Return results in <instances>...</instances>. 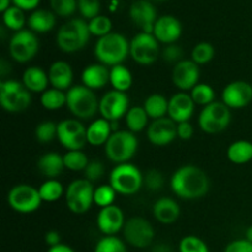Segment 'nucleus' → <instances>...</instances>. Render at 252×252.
Returning a JSON list of instances; mask_svg holds the SVG:
<instances>
[{"instance_id": "nucleus-12", "label": "nucleus", "mask_w": 252, "mask_h": 252, "mask_svg": "<svg viewBox=\"0 0 252 252\" xmlns=\"http://www.w3.org/2000/svg\"><path fill=\"white\" fill-rule=\"evenodd\" d=\"M160 56L159 41L153 33L139 32L129 41V57L140 65L155 63Z\"/></svg>"}, {"instance_id": "nucleus-27", "label": "nucleus", "mask_w": 252, "mask_h": 252, "mask_svg": "<svg viewBox=\"0 0 252 252\" xmlns=\"http://www.w3.org/2000/svg\"><path fill=\"white\" fill-rule=\"evenodd\" d=\"M112 133L110 121L105 120L102 117L96 118L89 125V127H86L88 144L93 145V147H101V145L105 147Z\"/></svg>"}, {"instance_id": "nucleus-10", "label": "nucleus", "mask_w": 252, "mask_h": 252, "mask_svg": "<svg viewBox=\"0 0 252 252\" xmlns=\"http://www.w3.org/2000/svg\"><path fill=\"white\" fill-rule=\"evenodd\" d=\"M122 233L126 244L135 249H147L155 238L152 223L143 217H132L126 220Z\"/></svg>"}, {"instance_id": "nucleus-19", "label": "nucleus", "mask_w": 252, "mask_h": 252, "mask_svg": "<svg viewBox=\"0 0 252 252\" xmlns=\"http://www.w3.org/2000/svg\"><path fill=\"white\" fill-rule=\"evenodd\" d=\"M126 224L125 213L116 204L101 208L96 218L97 229L105 236H116L123 230Z\"/></svg>"}, {"instance_id": "nucleus-24", "label": "nucleus", "mask_w": 252, "mask_h": 252, "mask_svg": "<svg viewBox=\"0 0 252 252\" xmlns=\"http://www.w3.org/2000/svg\"><path fill=\"white\" fill-rule=\"evenodd\" d=\"M81 81L93 91L101 90L110 84V69L101 63L90 64L81 73Z\"/></svg>"}, {"instance_id": "nucleus-47", "label": "nucleus", "mask_w": 252, "mask_h": 252, "mask_svg": "<svg viewBox=\"0 0 252 252\" xmlns=\"http://www.w3.org/2000/svg\"><path fill=\"white\" fill-rule=\"evenodd\" d=\"M78 7L81 16L85 19H94L100 15V0H78Z\"/></svg>"}, {"instance_id": "nucleus-43", "label": "nucleus", "mask_w": 252, "mask_h": 252, "mask_svg": "<svg viewBox=\"0 0 252 252\" xmlns=\"http://www.w3.org/2000/svg\"><path fill=\"white\" fill-rule=\"evenodd\" d=\"M88 24L91 36H96L101 38V37L112 32V21L107 16H103V15H98V16L89 20Z\"/></svg>"}, {"instance_id": "nucleus-26", "label": "nucleus", "mask_w": 252, "mask_h": 252, "mask_svg": "<svg viewBox=\"0 0 252 252\" xmlns=\"http://www.w3.org/2000/svg\"><path fill=\"white\" fill-rule=\"evenodd\" d=\"M22 84L30 93H44L48 89V71H44L41 66H29L22 74Z\"/></svg>"}, {"instance_id": "nucleus-48", "label": "nucleus", "mask_w": 252, "mask_h": 252, "mask_svg": "<svg viewBox=\"0 0 252 252\" xmlns=\"http://www.w3.org/2000/svg\"><path fill=\"white\" fill-rule=\"evenodd\" d=\"M103 175H105V165L100 160H90L86 169L84 170V179L90 181L91 184L102 179Z\"/></svg>"}, {"instance_id": "nucleus-39", "label": "nucleus", "mask_w": 252, "mask_h": 252, "mask_svg": "<svg viewBox=\"0 0 252 252\" xmlns=\"http://www.w3.org/2000/svg\"><path fill=\"white\" fill-rule=\"evenodd\" d=\"M94 252H128L125 240L116 236H103L96 243Z\"/></svg>"}, {"instance_id": "nucleus-42", "label": "nucleus", "mask_w": 252, "mask_h": 252, "mask_svg": "<svg viewBox=\"0 0 252 252\" xmlns=\"http://www.w3.org/2000/svg\"><path fill=\"white\" fill-rule=\"evenodd\" d=\"M57 134H58V123H54L52 121H44V122L38 123L34 129V137H36L37 142L43 143V144L56 139Z\"/></svg>"}, {"instance_id": "nucleus-44", "label": "nucleus", "mask_w": 252, "mask_h": 252, "mask_svg": "<svg viewBox=\"0 0 252 252\" xmlns=\"http://www.w3.org/2000/svg\"><path fill=\"white\" fill-rule=\"evenodd\" d=\"M179 252H211L208 245L196 235H186L180 240Z\"/></svg>"}, {"instance_id": "nucleus-6", "label": "nucleus", "mask_w": 252, "mask_h": 252, "mask_svg": "<svg viewBox=\"0 0 252 252\" xmlns=\"http://www.w3.org/2000/svg\"><path fill=\"white\" fill-rule=\"evenodd\" d=\"M110 185L118 194L133 196L144 186V175L130 162L116 165L110 172Z\"/></svg>"}, {"instance_id": "nucleus-29", "label": "nucleus", "mask_w": 252, "mask_h": 252, "mask_svg": "<svg viewBox=\"0 0 252 252\" xmlns=\"http://www.w3.org/2000/svg\"><path fill=\"white\" fill-rule=\"evenodd\" d=\"M29 29L34 33H46L56 26V16L52 11L44 9L34 10L27 20Z\"/></svg>"}, {"instance_id": "nucleus-5", "label": "nucleus", "mask_w": 252, "mask_h": 252, "mask_svg": "<svg viewBox=\"0 0 252 252\" xmlns=\"http://www.w3.org/2000/svg\"><path fill=\"white\" fill-rule=\"evenodd\" d=\"M138 138L128 129H120L112 133L105 144V154L116 165L126 164L133 159L138 150Z\"/></svg>"}, {"instance_id": "nucleus-37", "label": "nucleus", "mask_w": 252, "mask_h": 252, "mask_svg": "<svg viewBox=\"0 0 252 252\" xmlns=\"http://www.w3.org/2000/svg\"><path fill=\"white\" fill-rule=\"evenodd\" d=\"M189 95H191L192 100L196 105L198 106H206L211 105L212 102H214V98H216V91L212 88L209 84L199 83L189 91Z\"/></svg>"}, {"instance_id": "nucleus-13", "label": "nucleus", "mask_w": 252, "mask_h": 252, "mask_svg": "<svg viewBox=\"0 0 252 252\" xmlns=\"http://www.w3.org/2000/svg\"><path fill=\"white\" fill-rule=\"evenodd\" d=\"M39 49V41L31 30H21L12 34L9 42L10 57L17 63H29L36 57Z\"/></svg>"}, {"instance_id": "nucleus-15", "label": "nucleus", "mask_w": 252, "mask_h": 252, "mask_svg": "<svg viewBox=\"0 0 252 252\" xmlns=\"http://www.w3.org/2000/svg\"><path fill=\"white\" fill-rule=\"evenodd\" d=\"M129 108V98L127 93H121L112 89L100 98L98 113L102 118L112 122L126 117Z\"/></svg>"}, {"instance_id": "nucleus-41", "label": "nucleus", "mask_w": 252, "mask_h": 252, "mask_svg": "<svg viewBox=\"0 0 252 252\" xmlns=\"http://www.w3.org/2000/svg\"><path fill=\"white\" fill-rule=\"evenodd\" d=\"M116 194H117V192L110 184L101 185V186L96 187L95 192H94V204L100 207V209L112 206V204H115Z\"/></svg>"}, {"instance_id": "nucleus-57", "label": "nucleus", "mask_w": 252, "mask_h": 252, "mask_svg": "<svg viewBox=\"0 0 252 252\" xmlns=\"http://www.w3.org/2000/svg\"><path fill=\"white\" fill-rule=\"evenodd\" d=\"M157 1H165V0H157Z\"/></svg>"}, {"instance_id": "nucleus-49", "label": "nucleus", "mask_w": 252, "mask_h": 252, "mask_svg": "<svg viewBox=\"0 0 252 252\" xmlns=\"http://www.w3.org/2000/svg\"><path fill=\"white\" fill-rule=\"evenodd\" d=\"M161 57L165 62H167V63L177 64L179 62L182 61V58H184V51H182L181 47L177 46L176 43L166 44V47L162 49Z\"/></svg>"}, {"instance_id": "nucleus-34", "label": "nucleus", "mask_w": 252, "mask_h": 252, "mask_svg": "<svg viewBox=\"0 0 252 252\" xmlns=\"http://www.w3.org/2000/svg\"><path fill=\"white\" fill-rule=\"evenodd\" d=\"M41 105L44 110L57 111L66 106V93L54 88H48L41 94Z\"/></svg>"}, {"instance_id": "nucleus-56", "label": "nucleus", "mask_w": 252, "mask_h": 252, "mask_svg": "<svg viewBox=\"0 0 252 252\" xmlns=\"http://www.w3.org/2000/svg\"><path fill=\"white\" fill-rule=\"evenodd\" d=\"M245 239L248 241H250V243H252V225H250L248 229H246Z\"/></svg>"}, {"instance_id": "nucleus-55", "label": "nucleus", "mask_w": 252, "mask_h": 252, "mask_svg": "<svg viewBox=\"0 0 252 252\" xmlns=\"http://www.w3.org/2000/svg\"><path fill=\"white\" fill-rule=\"evenodd\" d=\"M10 7V0H0V11H6Z\"/></svg>"}, {"instance_id": "nucleus-38", "label": "nucleus", "mask_w": 252, "mask_h": 252, "mask_svg": "<svg viewBox=\"0 0 252 252\" xmlns=\"http://www.w3.org/2000/svg\"><path fill=\"white\" fill-rule=\"evenodd\" d=\"M25 15L24 10H21L17 6H10L6 11L2 12V22L5 26L11 31H21L24 30L25 25Z\"/></svg>"}, {"instance_id": "nucleus-51", "label": "nucleus", "mask_w": 252, "mask_h": 252, "mask_svg": "<svg viewBox=\"0 0 252 252\" xmlns=\"http://www.w3.org/2000/svg\"><path fill=\"white\" fill-rule=\"evenodd\" d=\"M194 134L193 126L189 122L177 123V138L181 140H189Z\"/></svg>"}, {"instance_id": "nucleus-16", "label": "nucleus", "mask_w": 252, "mask_h": 252, "mask_svg": "<svg viewBox=\"0 0 252 252\" xmlns=\"http://www.w3.org/2000/svg\"><path fill=\"white\" fill-rule=\"evenodd\" d=\"M199 65L194 63L192 59H182L175 64L172 69V83L180 91L189 93L197 84H199Z\"/></svg>"}, {"instance_id": "nucleus-35", "label": "nucleus", "mask_w": 252, "mask_h": 252, "mask_svg": "<svg viewBox=\"0 0 252 252\" xmlns=\"http://www.w3.org/2000/svg\"><path fill=\"white\" fill-rule=\"evenodd\" d=\"M38 192L42 201L49 202V203L57 202L65 194V189H64L63 185H62V182L58 181L57 179L46 180V181L39 186Z\"/></svg>"}, {"instance_id": "nucleus-8", "label": "nucleus", "mask_w": 252, "mask_h": 252, "mask_svg": "<svg viewBox=\"0 0 252 252\" xmlns=\"http://www.w3.org/2000/svg\"><path fill=\"white\" fill-rule=\"evenodd\" d=\"M231 122L230 108L223 101H214L202 108L198 116V126L207 134H217L229 127Z\"/></svg>"}, {"instance_id": "nucleus-2", "label": "nucleus", "mask_w": 252, "mask_h": 252, "mask_svg": "<svg viewBox=\"0 0 252 252\" xmlns=\"http://www.w3.org/2000/svg\"><path fill=\"white\" fill-rule=\"evenodd\" d=\"M94 56L97 63L106 66L120 65L129 56V42L118 32H111L97 39L94 48Z\"/></svg>"}, {"instance_id": "nucleus-4", "label": "nucleus", "mask_w": 252, "mask_h": 252, "mask_svg": "<svg viewBox=\"0 0 252 252\" xmlns=\"http://www.w3.org/2000/svg\"><path fill=\"white\" fill-rule=\"evenodd\" d=\"M90 36L89 24L85 20L71 19L58 30L56 42L64 53H75L85 48Z\"/></svg>"}, {"instance_id": "nucleus-50", "label": "nucleus", "mask_w": 252, "mask_h": 252, "mask_svg": "<svg viewBox=\"0 0 252 252\" xmlns=\"http://www.w3.org/2000/svg\"><path fill=\"white\" fill-rule=\"evenodd\" d=\"M224 252H252V243L246 239L230 241L224 249Z\"/></svg>"}, {"instance_id": "nucleus-20", "label": "nucleus", "mask_w": 252, "mask_h": 252, "mask_svg": "<svg viewBox=\"0 0 252 252\" xmlns=\"http://www.w3.org/2000/svg\"><path fill=\"white\" fill-rule=\"evenodd\" d=\"M129 16L135 26L147 33H153L155 22L159 19L155 6L147 0H135L129 7Z\"/></svg>"}, {"instance_id": "nucleus-9", "label": "nucleus", "mask_w": 252, "mask_h": 252, "mask_svg": "<svg viewBox=\"0 0 252 252\" xmlns=\"http://www.w3.org/2000/svg\"><path fill=\"white\" fill-rule=\"evenodd\" d=\"M93 184L86 179H76L65 189V203L69 211L74 214H84L94 204Z\"/></svg>"}, {"instance_id": "nucleus-7", "label": "nucleus", "mask_w": 252, "mask_h": 252, "mask_svg": "<svg viewBox=\"0 0 252 252\" xmlns=\"http://www.w3.org/2000/svg\"><path fill=\"white\" fill-rule=\"evenodd\" d=\"M31 93L24 84L14 79L0 81V105L2 110L10 113L22 112L31 105Z\"/></svg>"}, {"instance_id": "nucleus-45", "label": "nucleus", "mask_w": 252, "mask_h": 252, "mask_svg": "<svg viewBox=\"0 0 252 252\" xmlns=\"http://www.w3.org/2000/svg\"><path fill=\"white\" fill-rule=\"evenodd\" d=\"M165 185V177L162 175V172H160L159 170L152 169L148 170L144 174V186L147 187L149 191L157 192L164 187Z\"/></svg>"}, {"instance_id": "nucleus-21", "label": "nucleus", "mask_w": 252, "mask_h": 252, "mask_svg": "<svg viewBox=\"0 0 252 252\" xmlns=\"http://www.w3.org/2000/svg\"><path fill=\"white\" fill-rule=\"evenodd\" d=\"M196 103L192 100L191 95L185 91H179L169 98V111L167 117L171 118L175 123L189 122L194 113Z\"/></svg>"}, {"instance_id": "nucleus-18", "label": "nucleus", "mask_w": 252, "mask_h": 252, "mask_svg": "<svg viewBox=\"0 0 252 252\" xmlns=\"http://www.w3.org/2000/svg\"><path fill=\"white\" fill-rule=\"evenodd\" d=\"M147 137L155 147H166L177 138V123L170 117L154 120L148 126Z\"/></svg>"}, {"instance_id": "nucleus-58", "label": "nucleus", "mask_w": 252, "mask_h": 252, "mask_svg": "<svg viewBox=\"0 0 252 252\" xmlns=\"http://www.w3.org/2000/svg\"><path fill=\"white\" fill-rule=\"evenodd\" d=\"M251 85H252V84H251Z\"/></svg>"}, {"instance_id": "nucleus-23", "label": "nucleus", "mask_w": 252, "mask_h": 252, "mask_svg": "<svg viewBox=\"0 0 252 252\" xmlns=\"http://www.w3.org/2000/svg\"><path fill=\"white\" fill-rule=\"evenodd\" d=\"M49 85L62 91H68L73 86L74 71L69 63L64 61H56L48 69Z\"/></svg>"}, {"instance_id": "nucleus-46", "label": "nucleus", "mask_w": 252, "mask_h": 252, "mask_svg": "<svg viewBox=\"0 0 252 252\" xmlns=\"http://www.w3.org/2000/svg\"><path fill=\"white\" fill-rule=\"evenodd\" d=\"M51 7L54 14L62 17H68L78 9L76 0H51Z\"/></svg>"}, {"instance_id": "nucleus-22", "label": "nucleus", "mask_w": 252, "mask_h": 252, "mask_svg": "<svg viewBox=\"0 0 252 252\" xmlns=\"http://www.w3.org/2000/svg\"><path fill=\"white\" fill-rule=\"evenodd\" d=\"M153 34L159 42L165 44H174L182 34V25L177 17L172 15L160 16L155 22Z\"/></svg>"}, {"instance_id": "nucleus-31", "label": "nucleus", "mask_w": 252, "mask_h": 252, "mask_svg": "<svg viewBox=\"0 0 252 252\" xmlns=\"http://www.w3.org/2000/svg\"><path fill=\"white\" fill-rule=\"evenodd\" d=\"M143 107L150 120H159V118L167 117L169 100L161 94H152L145 98Z\"/></svg>"}, {"instance_id": "nucleus-54", "label": "nucleus", "mask_w": 252, "mask_h": 252, "mask_svg": "<svg viewBox=\"0 0 252 252\" xmlns=\"http://www.w3.org/2000/svg\"><path fill=\"white\" fill-rule=\"evenodd\" d=\"M47 252H75L73 248H70L69 245H65V244H59V245L53 246V248H48V251Z\"/></svg>"}, {"instance_id": "nucleus-53", "label": "nucleus", "mask_w": 252, "mask_h": 252, "mask_svg": "<svg viewBox=\"0 0 252 252\" xmlns=\"http://www.w3.org/2000/svg\"><path fill=\"white\" fill-rule=\"evenodd\" d=\"M15 6L20 7L21 10H34L38 6L41 0H11Z\"/></svg>"}, {"instance_id": "nucleus-3", "label": "nucleus", "mask_w": 252, "mask_h": 252, "mask_svg": "<svg viewBox=\"0 0 252 252\" xmlns=\"http://www.w3.org/2000/svg\"><path fill=\"white\" fill-rule=\"evenodd\" d=\"M100 107V100L95 91L81 85H74L66 91V108L80 121L95 117Z\"/></svg>"}, {"instance_id": "nucleus-30", "label": "nucleus", "mask_w": 252, "mask_h": 252, "mask_svg": "<svg viewBox=\"0 0 252 252\" xmlns=\"http://www.w3.org/2000/svg\"><path fill=\"white\" fill-rule=\"evenodd\" d=\"M226 157L235 165L248 164L252 160V143L249 140H236L228 147Z\"/></svg>"}, {"instance_id": "nucleus-33", "label": "nucleus", "mask_w": 252, "mask_h": 252, "mask_svg": "<svg viewBox=\"0 0 252 252\" xmlns=\"http://www.w3.org/2000/svg\"><path fill=\"white\" fill-rule=\"evenodd\" d=\"M127 129L133 133H139L149 126V116L143 106H133L125 117Z\"/></svg>"}, {"instance_id": "nucleus-28", "label": "nucleus", "mask_w": 252, "mask_h": 252, "mask_svg": "<svg viewBox=\"0 0 252 252\" xmlns=\"http://www.w3.org/2000/svg\"><path fill=\"white\" fill-rule=\"evenodd\" d=\"M37 169L44 177H47V180L57 179L65 169L63 155L56 152L44 153L37 160Z\"/></svg>"}, {"instance_id": "nucleus-25", "label": "nucleus", "mask_w": 252, "mask_h": 252, "mask_svg": "<svg viewBox=\"0 0 252 252\" xmlns=\"http://www.w3.org/2000/svg\"><path fill=\"white\" fill-rule=\"evenodd\" d=\"M181 209L177 202L170 197H161L153 206V216L159 223L170 225L180 218Z\"/></svg>"}, {"instance_id": "nucleus-11", "label": "nucleus", "mask_w": 252, "mask_h": 252, "mask_svg": "<svg viewBox=\"0 0 252 252\" xmlns=\"http://www.w3.org/2000/svg\"><path fill=\"white\" fill-rule=\"evenodd\" d=\"M42 202L38 189L32 185H15L7 193V204L10 208L21 214L33 213L42 206Z\"/></svg>"}, {"instance_id": "nucleus-14", "label": "nucleus", "mask_w": 252, "mask_h": 252, "mask_svg": "<svg viewBox=\"0 0 252 252\" xmlns=\"http://www.w3.org/2000/svg\"><path fill=\"white\" fill-rule=\"evenodd\" d=\"M57 139L66 150H83L88 144L86 127L78 118H66L58 123Z\"/></svg>"}, {"instance_id": "nucleus-17", "label": "nucleus", "mask_w": 252, "mask_h": 252, "mask_svg": "<svg viewBox=\"0 0 252 252\" xmlns=\"http://www.w3.org/2000/svg\"><path fill=\"white\" fill-rule=\"evenodd\" d=\"M221 101L230 110H241L252 101V85L244 80L228 84L221 91Z\"/></svg>"}, {"instance_id": "nucleus-52", "label": "nucleus", "mask_w": 252, "mask_h": 252, "mask_svg": "<svg viewBox=\"0 0 252 252\" xmlns=\"http://www.w3.org/2000/svg\"><path fill=\"white\" fill-rule=\"evenodd\" d=\"M44 243L48 245V248H53V246L59 245V244H62L61 234L57 230L47 231L46 235H44Z\"/></svg>"}, {"instance_id": "nucleus-32", "label": "nucleus", "mask_w": 252, "mask_h": 252, "mask_svg": "<svg viewBox=\"0 0 252 252\" xmlns=\"http://www.w3.org/2000/svg\"><path fill=\"white\" fill-rule=\"evenodd\" d=\"M133 84V75L129 69L123 64L110 68V85L113 90L127 93Z\"/></svg>"}, {"instance_id": "nucleus-40", "label": "nucleus", "mask_w": 252, "mask_h": 252, "mask_svg": "<svg viewBox=\"0 0 252 252\" xmlns=\"http://www.w3.org/2000/svg\"><path fill=\"white\" fill-rule=\"evenodd\" d=\"M214 56H216V49L208 42H201L196 44L191 52V59L198 65H203L212 62Z\"/></svg>"}, {"instance_id": "nucleus-36", "label": "nucleus", "mask_w": 252, "mask_h": 252, "mask_svg": "<svg viewBox=\"0 0 252 252\" xmlns=\"http://www.w3.org/2000/svg\"><path fill=\"white\" fill-rule=\"evenodd\" d=\"M63 160L65 169L74 172H84V170L86 169V166H88L89 162H90L88 155H86L83 150H68V152L63 155Z\"/></svg>"}, {"instance_id": "nucleus-1", "label": "nucleus", "mask_w": 252, "mask_h": 252, "mask_svg": "<svg viewBox=\"0 0 252 252\" xmlns=\"http://www.w3.org/2000/svg\"><path fill=\"white\" fill-rule=\"evenodd\" d=\"M170 187L179 198L193 201L208 193L209 177L196 165H184L172 174Z\"/></svg>"}]
</instances>
